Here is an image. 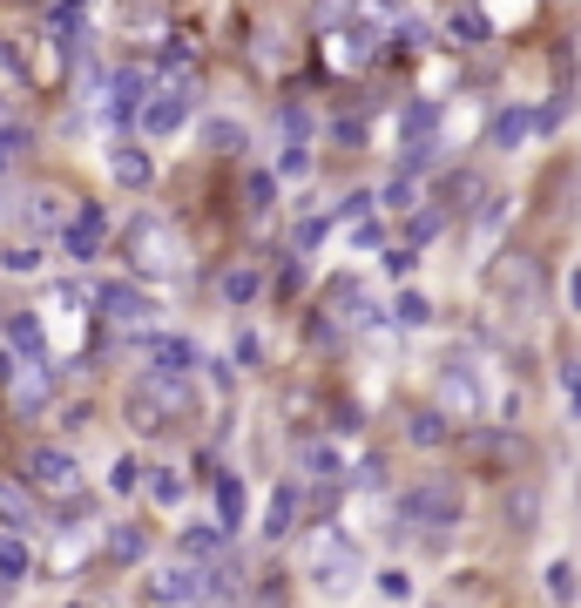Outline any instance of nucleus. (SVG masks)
Here are the masks:
<instances>
[{
	"instance_id": "1",
	"label": "nucleus",
	"mask_w": 581,
	"mask_h": 608,
	"mask_svg": "<svg viewBox=\"0 0 581 608\" xmlns=\"http://www.w3.org/2000/svg\"><path fill=\"white\" fill-rule=\"evenodd\" d=\"M392 520H399V528H412V535H447V528H460V487H453V480H420V487H405V494L392 500Z\"/></svg>"
},
{
	"instance_id": "2",
	"label": "nucleus",
	"mask_w": 581,
	"mask_h": 608,
	"mask_svg": "<svg viewBox=\"0 0 581 608\" xmlns=\"http://www.w3.org/2000/svg\"><path fill=\"white\" fill-rule=\"evenodd\" d=\"M129 412H136V426H170V412H190V379L149 366V372L129 386Z\"/></svg>"
},
{
	"instance_id": "3",
	"label": "nucleus",
	"mask_w": 581,
	"mask_h": 608,
	"mask_svg": "<svg viewBox=\"0 0 581 608\" xmlns=\"http://www.w3.org/2000/svg\"><path fill=\"white\" fill-rule=\"evenodd\" d=\"M304 575H318L324 588H339V581L365 575V561H359V548H352L345 528H318V535L304 541Z\"/></svg>"
},
{
	"instance_id": "4",
	"label": "nucleus",
	"mask_w": 581,
	"mask_h": 608,
	"mask_svg": "<svg viewBox=\"0 0 581 608\" xmlns=\"http://www.w3.org/2000/svg\"><path fill=\"white\" fill-rule=\"evenodd\" d=\"M190 116H197V89L190 81H170V89H156L142 102V136H177Z\"/></svg>"
},
{
	"instance_id": "5",
	"label": "nucleus",
	"mask_w": 581,
	"mask_h": 608,
	"mask_svg": "<svg viewBox=\"0 0 581 608\" xmlns=\"http://www.w3.org/2000/svg\"><path fill=\"white\" fill-rule=\"evenodd\" d=\"M102 243H109V210H102V203H81V210L68 217V230H61V257H74V265H96Z\"/></svg>"
},
{
	"instance_id": "6",
	"label": "nucleus",
	"mask_w": 581,
	"mask_h": 608,
	"mask_svg": "<svg viewBox=\"0 0 581 608\" xmlns=\"http://www.w3.org/2000/svg\"><path fill=\"white\" fill-rule=\"evenodd\" d=\"M21 467H28V480H34L41 494H61V500H68V494H81V467H74V453H68V447H34Z\"/></svg>"
},
{
	"instance_id": "7",
	"label": "nucleus",
	"mask_w": 581,
	"mask_h": 608,
	"mask_svg": "<svg viewBox=\"0 0 581 608\" xmlns=\"http://www.w3.org/2000/svg\"><path fill=\"white\" fill-rule=\"evenodd\" d=\"M129 257H136L142 271H177L183 265V257L170 250V223H156V217H136L129 223Z\"/></svg>"
},
{
	"instance_id": "8",
	"label": "nucleus",
	"mask_w": 581,
	"mask_h": 608,
	"mask_svg": "<svg viewBox=\"0 0 581 608\" xmlns=\"http://www.w3.org/2000/svg\"><path fill=\"white\" fill-rule=\"evenodd\" d=\"M8 392H14V412H21V419H34V412L48 406V392H54L48 359H21V366H8Z\"/></svg>"
},
{
	"instance_id": "9",
	"label": "nucleus",
	"mask_w": 581,
	"mask_h": 608,
	"mask_svg": "<svg viewBox=\"0 0 581 608\" xmlns=\"http://www.w3.org/2000/svg\"><path fill=\"white\" fill-rule=\"evenodd\" d=\"M149 601H210V568H162L142 581Z\"/></svg>"
},
{
	"instance_id": "10",
	"label": "nucleus",
	"mask_w": 581,
	"mask_h": 608,
	"mask_svg": "<svg viewBox=\"0 0 581 608\" xmlns=\"http://www.w3.org/2000/svg\"><path fill=\"white\" fill-rule=\"evenodd\" d=\"M96 305L116 318V325H149L162 305L149 298V291H136V285H96Z\"/></svg>"
},
{
	"instance_id": "11",
	"label": "nucleus",
	"mask_w": 581,
	"mask_h": 608,
	"mask_svg": "<svg viewBox=\"0 0 581 608\" xmlns=\"http://www.w3.org/2000/svg\"><path fill=\"white\" fill-rule=\"evenodd\" d=\"M460 453L480 460L487 474H501L508 460H521V440H508V432H460Z\"/></svg>"
},
{
	"instance_id": "12",
	"label": "nucleus",
	"mask_w": 581,
	"mask_h": 608,
	"mask_svg": "<svg viewBox=\"0 0 581 608\" xmlns=\"http://www.w3.org/2000/svg\"><path fill=\"white\" fill-rule=\"evenodd\" d=\"M440 392L460 406V412H480L487 406V392H480V372H473V359H447L440 366Z\"/></svg>"
},
{
	"instance_id": "13",
	"label": "nucleus",
	"mask_w": 581,
	"mask_h": 608,
	"mask_svg": "<svg viewBox=\"0 0 581 608\" xmlns=\"http://www.w3.org/2000/svg\"><path fill=\"white\" fill-rule=\"evenodd\" d=\"M48 34H54V48H81V41H89V0H54V8H48Z\"/></svg>"
},
{
	"instance_id": "14",
	"label": "nucleus",
	"mask_w": 581,
	"mask_h": 608,
	"mask_svg": "<svg viewBox=\"0 0 581 608\" xmlns=\"http://www.w3.org/2000/svg\"><path fill=\"white\" fill-rule=\"evenodd\" d=\"M142 89H149L142 74H116V89H109V122L116 129H142Z\"/></svg>"
},
{
	"instance_id": "15",
	"label": "nucleus",
	"mask_w": 581,
	"mask_h": 608,
	"mask_svg": "<svg viewBox=\"0 0 581 608\" xmlns=\"http://www.w3.org/2000/svg\"><path fill=\"white\" fill-rule=\"evenodd\" d=\"M298 514H304L298 480H278V494H271V507H264V535H271V541H284V535L298 528Z\"/></svg>"
},
{
	"instance_id": "16",
	"label": "nucleus",
	"mask_w": 581,
	"mask_h": 608,
	"mask_svg": "<svg viewBox=\"0 0 581 608\" xmlns=\"http://www.w3.org/2000/svg\"><path fill=\"white\" fill-rule=\"evenodd\" d=\"M34 487V480H28ZM21 480H0V528H41V514H34V494H28Z\"/></svg>"
},
{
	"instance_id": "17",
	"label": "nucleus",
	"mask_w": 581,
	"mask_h": 608,
	"mask_svg": "<svg viewBox=\"0 0 581 608\" xmlns=\"http://www.w3.org/2000/svg\"><path fill=\"white\" fill-rule=\"evenodd\" d=\"M528 136H541V109H501V116H493V149H521Z\"/></svg>"
},
{
	"instance_id": "18",
	"label": "nucleus",
	"mask_w": 581,
	"mask_h": 608,
	"mask_svg": "<svg viewBox=\"0 0 581 608\" xmlns=\"http://www.w3.org/2000/svg\"><path fill=\"white\" fill-rule=\"evenodd\" d=\"M28 575H34V555H28L21 528H8V535H0V588H21Z\"/></svg>"
},
{
	"instance_id": "19",
	"label": "nucleus",
	"mask_w": 581,
	"mask_h": 608,
	"mask_svg": "<svg viewBox=\"0 0 581 608\" xmlns=\"http://www.w3.org/2000/svg\"><path fill=\"white\" fill-rule=\"evenodd\" d=\"M8 345H14V359H48L41 318H34V311H14V318H8Z\"/></svg>"
},
{
	"instance_id": "20",
	"label": "nucleus",
	"mask_w": 581,
	"mask_h": 608,
	"mask_svg": "<svg viewBox=\"0 0 581 608\" xmlns=\"http://www.w3.org/2000/svg\"><path fill=\"white\" fill-rule=\"evenodd\" d=\"M298 474H311V480H339V474H345V460H339V447L304 440V447H298Z\"/></svg>"
},
{
	"instance_id": "21",
	"label": "nucleus",
	"mask_w": 581,
	"mask_h": 608,
	"mask_svg": "<svg viewBox=\"0 0 581 608\" xmlns=\"http://www.w3.org/2000/svg\"><path fill=\"white\" fill-rule=\"evenodd\" d=\"M385 318H392L399 331H420V325H433V298H427V291H399Z\"/></svg>"
},
{
	"instance_id": "22",
	"label": "nucleus",
	"mask_w": 581,
	"mask_h": 608,
	"mask_svg": "<svg viewBox=\"0 0 581 608\" xmlns=\"http://www.w3.org/2000/svg\"><path fill=\"white\" fill-rule=\"evenodd\" d=\"M109 169H116V183H129V190H149V156H142L136 142H116Z\"/></svg>"
},
{
	"instance_id": "23",
	"label": "nucleus",
	"mask_w": 581,
	"mask_h": 608,
	"mask_svg": "<svg viewBox=\"0 0 581 608\" xmlns=\"http://www.w3.org/2000/svg\"><path fill=\"white\" fill-rule=\"evenodd\" d=\"M501 514L514 520V535H534V528H541V494H534V487H514V494L501 500Z\"/></svg>"
},
{
	"instance_id": "24",
	"label": "nucleus",
	"mask_w": 581,
	"mask_h": 608,
	"mask_svg": "<svg viewBox=\"0 0 581 608\" xmlns=\"http://www.w3.org/2000/svg\"><path fill=\"white\" fill-rule=\"evenodd\" d=\"M433 129H440V109L433 102H405L399 109V136L405 142H433Z\"/></svg>"
},
{
	"instance_id": "25",
	"label": "nucleus",
	"mask_w": 581,
	"mask_h": 608,
	"mask_svg": "<svg viewBox=\"0 0 581 608\" xmlns=\"http://www.w3.org/2000/svg\"><path fill=\"white\" fill-rule=\"evenodd\" d=\"M405 432H412V447H447V440H453V426H447L433 406H420V412H412V419H405Z\"/></svg>"
},
{
	"instance_id": "26",
	"label": "nucleus",
	"mask_w": 581,
	"mask_h": 608,
	"mask_svg": "<svg viewBox=\"0 0 581 608\" xmlns=\"http://www.w3.org/2000/svg\"><path fill=\"white\" fill-rule=\"evenodd\" d=\"M217 520H223L230 535L243 528V480L237 474H217Z\"/></svg>"
},
{
	"instance_id": "27",
	"label": "nucleus",
	"mask_w": 581,
	"mask_h": 608,
	"mask_svg": "<svg viewBox=\"0 0 581 608\" xmlns=\"http://www.w3.org/2000/svg\"><path fill=\"white\" fill-rule=\"evenodd\" d=\"M534 285H541V271L528 265V257H508L501 265V298H534Z\"/></svg>"
},
{
	"instance_id": "28",
	"label": "nucleus",
	"mask_w": 581,
	"mask_h": 608,
	"mask_svg": "<svg viewBox=\"0 0 581 608\" xmlns=\"http://www.w3.org/2000/svg\"><path fill=\"white\" fill-rule=\"evenodd\" d=\"M223 535H230L223 520H217V528H183V555H190V561H210V555L223 548Z\"/></svg>"
},
{
	"instance_id": "29",
	"label": "nucleus",
	"mask_w": 581,
	"mask_h": 608,
	"mask_svg": "<svg viewBox=\"0 0 581 608\" xmlns=\"http://www.w3.org/2000/svg\"><path fill=\"white\" fill-rule=\"evenodd\" d=\"M243 203H251L258 217L278 203V177H271V169H251V183H243Z\"/></svg>"
},
{
	"instance_id": "30",
	"label": "nucleus",
	"mask_w": 581,
	"mask_h": 608,
	"mask_svg": "<svg viewBox=\"0 0 581 608\" xmlns=\"http://www.w3.org/2000/svg\"><path fill=\"white\" fill-rule=\"evenodd\" d=\"M109 487H116V494H136V487H149V474H142V460H136V453H122V460L109 467Z\"/></svg>"
},
{
	"instance_id": "31",
	"label": "nucleus",
	"mask_w": 581,
	"mask_h": 608,
	"mask_svg": "<svg viewBox=\"0 0 581 608\" xmlns=\"http://www.w3.org/2000/svg\"><path fill=\"white\" fill-rule=\"evenodd\" d=\"M109 555H116V561H142V555H149V535H142V528H116V535H109Z\"/></svg>"
},
{
	"instance_id": "32",
	"label": "nucleus",
	"mask_w": 581,
	"mask_h": 608,
	"mask_svg": "<svg viewBox=\"0 0 581 608\" xmlns=\"http://www.w3.org/2000/svg\"><path fill=\"white\" fill-rule=\"evenodd\" d=\"M258 285H264L258 271H223V305H251V298H258Z\"/></svg>"
},
{
	"instance_id": "33",
	"label": "nucleus",
	"mask_w": 581,
	"mask_h": 608,
	"mask_svg": "<svg viewBox=\"0 0 581 608\" xmlns=\"http://www.w3.org/2000/svg\"><path fill=\"white\" fill-rule=\"evenodd\" d=\"M278 129H284V142H304V136H311V109H304V102H284V109H278Z\"/></svg>"
},
{
	"instance_id": "34",
	"label": "nucleus",
	"mask_w": 581,
	"mask_h": 608,
	"mask_svg": "<svg viewBox=\"0 0 581 608\" xmlns=\"http://www.w3.org/2000/svg\"><path fill=\"white\" fill-rule=\"evenodd\" d=\"M548 595H554V601H574V595H581L574 561H548Z\"/></svg>"
},
{
	"instance_id": "35",
	"label": "nucleus",
	"mask_w": 581,
	"mask_h": 608,
	"mask_svg": "<svg viewBox=\"0 0 581 608\" xmlns=\"http://www.w3.org/2000/svg\"><path fill=\"white\" fill-rule=\"evenodd\" d=\"M203 142H210V149H223V156H230V149H243V129H237V122H223V116H217V122H203Z\"/></svg>"
},
{
	"instance_id": "36",
	"label": "nucleus",
	"mask_w": 581,
	"mask_h": 608,
	"mask_svg": "<svg viewBox=\"0 0 581 608\" xmlns=\"http://www.w3.org/2000/svg\"><path fill=\"white\" fill-rule=\"evenodd\" d=\"M278 177H291V183H298V177H311V149H304V142H284V156H278Z\"/></svg>"
},
{
	"instance_id": "37",
	"label": "nucleus",
	"mask_w": 581,
	"mask_h": 608,
	"mask_svg": "<svg viewBox=\"0 0 581 608\" xmlns=\"http://www.w3.org/2000/svg\"><path fill=\"white\" fill-rule=\"evenodd\" d=\"M149 494H156L162 507H177V500H183V480H177L170 467H156V474H149Z\"/></svg>"
},
{
	"instance_id": "38",
	"label": "nucleus",
	"mask_w": 581,
	"mask_h": 608,
	"mask_svg": "<svg viewBox=\"0 0 581 608\" xmlns=\"http://www.w3.org/2000/svg\"><path fill=\"white\" fill-rule=\"evenodd\" d=\"M447 34H453V41H487V14H473V8H467V14H453V21H447Z\"/></svg>"
},
{
	"instance_id": "39",
	"label": "nucleus",
	"mask_w": 581,
	"mask_h": 608,
	"mask_svg": "<svg viewBox=\"0 0 581 608\" xmlns=\"http://www.w3.org/2000/svg\"><path fill=\"white\" fill-rule=\"evenodd\" d=\"M0 265L28 278V271H41V250H34V243H14V250H0Z\"/></svg>"
},
{
	"instance_id": "40",
	"label": "nucleus",
	"mask_w": 581,
	"mask_h": 608,
	"mask_svg": "<svg viewBox=\"0 0 581 608\" xmlns=\"http://www.w3.org/2000/svg\"><path fill=\"white\" fill-rule=\"evenodd\" d=\"M412 265H420V250H412V243H392V250H385V271H392V278H412Z\"/></svg>"
},
{
	"instance_id": "41",
	"label": "nucleus",
	"mask_w": 581,
	"mask_h": 608,
	"mask_svg": "<svg viewBox=\"0 0 581 608\" xmlns=\"http://www.w3.org/2000/svg\"><path fill=\"white\" fill-rule=\"evenodd\" d=\"M379 595H385V601H405V595H412V575H405V568H385V575H379Z\"/></svg>"
},
{
	"instance_id": "42",
	"label": "nucleus",
	"mask_w": 581,
	"mask_h": 608,
	"mask_svg": "<svg viewBox=\"0 0 581 608\" xmlns=\"http://www.w3.org/2000/svg\"><path fill=\"white\" fill-rule=\"evenodd\" d=\"M379 203H392V210H405V203H412V177H405V169H399V177L379 190Z\"/></svg>"
},
{
	"instance_id": "43",
	"label": "nucleus",
	"mask_w": 581,
	"mask_h": 608,
	"mask_svg": "<svg viewBox=\"0 0 581 608\" xmlns=\"http://www.w3.org/2000/svg\"><path fill=\"white\" fill-rule=\"evenodd\" d=\"M324 230H331V217H304V223H298V250H318Z\"/></svg>"
},
{
	"instance_id": "44",
	"label": "nucleus",
	"mask_w": 581,
	"mask_h": 608,
	"mask_svg": "<svg viewBox=\"0 0 581 608\" xmlns=\"http://www.w3.org/2000/svg\"><path fill=\"white\" fill-rule=\"evenodd\" d=\"M365 210H372V197H365V190H352V197H339V210H331V217H339V223H345V217H352V223H359V217H365Z\"/></svg>"
},
{
	"instance_id": "45",
	"label": "nucleus",
	"mask_w": 581,
	"mask_h": 608,
	"mask_svg": "<svg viewBox=\"0 0 581 608\" xmlns=\"http://www.w3.org/2000/svg\"><path fill=\"white\" fill-rule=\"evenodd\" d=\"M21 149H28V129H0V169H8Z\"/></svg>"
},
{
	"instance_id": "46",
	"label": "nucleus",
	"mask_w": 581,
	"mask_h": 608,
	"mask_svg": "<svg viewBox=\"0 0 581 608\" xmlns=\"http://www.w3.org/2000/svg\"><path fill=\"white\" fill-rule=\"evenodd\" d=\"M561 386H568V412L581 419V366H561Z\"/></svg>"
},
{
	"instance_id": "47",
	"label": "nucleus",
	"mask_w": 581,
	"mask_h": 608,
	"mask_svg": "<svg viewBox=\"0 0 581 608\" xmlns=\"http://www.w3.org/2000/svg\"><path fill=\"white\" fill-rule=\"evenodd\" d=\"M365 419H359V406H331V432H359Z\"/></svg>"
},
{
	"instance_id": "48",
	"label": "nucleus",
	"mask_w": 581,
	"mask_h": 608,
	"mask_svg": "<svg viewBox=\"0 0 581 608\" xmlns=\"http://www.w3.org/2000/svg\"><path fill=\"white\" fill-rule=\"evenodd\" d=\"M352 243H359V250H379V243H385V230H379V223H365V217H359V230H352Z\"/></svg>"
},
{
	"instance_id": "49",
	"label": "nucleus",
	"mask_w": 581,
	"mask_h": 608,
	"mask_svg": "<svg viewBox=\"0 0 581 608\" xmlns=\"http://www.w3.org/2000/svg\"><path fill=\"white\" fill-rule=\"evenodd\" d=\"M440 223H447V217H440V210H427L420 223H412V243H427V237H440Z\"/></svg>"
},
{
	"instance_id": "50",
	"label": "nucleus",
	"mask_w": 581,
	"mask_h": 608,
	"mask_svg": "<svg viewBox=\"0 0 581 608\" xmlns=\"http://www.w3.org/2000/svg\"><path fill=\"white\" fill-rule=\"evenodd\" d=\"M568 305L581 311V271H568Z\"/></svg>"
},
{
	"instance_id": "51",
	"label": "nucleus",
	"mask_w": 581,
	"mask_h": 608,
	"mask_svg": "<svg viewBox=\"0 0 581 608\" xmlns=\"http://www.w3.org/2000/svg\"><path fill=\"white\" fill-rule=\"evenodd\" d=\"M0 331H8V318H0Z\"/></svg>"
}]
</instances>
